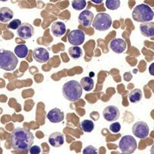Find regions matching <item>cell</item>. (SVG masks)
<instances>
[{
    "mask_svg": "<svg viewBox=\"0 0 154 154\" xmlns=\"http://www.w3.org/2000/svg\"><path fill=\"white\" fill-rule=\"evenodd\" d=\"M33 143V134L23 127H16L11 134V145L16 151L28 152Z\"/></svg>",
    "mask_w": 154,
    "mask_h": 154,
    "instance_id": "1",
    "label": "cell"
},
{
    "mask_svg": "<svg viewBox=\"0 0 154 154\" xmlns=\"http://www.w3.org/2000/svg\"><path fill=\"white\" fill-rule=\"evenodd\" d=\"M63 95L66 100L70 102H75L81 98L82 88L80 82L76 80H69L63 86Z\"/></svg>",
    "mask_w": 154,
    "mask_h": 154,
    "instance_id": "2",
    "label": "cell"
},
{
    "mask_svg": "<svg viewBox=\"0 0 154 154\" xmlns=\"http://www.w3.org/2000/svg\"><path fill=\"white\" fill-rule=\"evenodd\" d=\"M154 12L148 5L140 4L133 9L132 17L133 20L138 23H148L153 19Z\"/></svg>",
    "mask_w": 154,
    "mask_h": 154,
    "instance_id": "3",
    "label": "cell"
},
{
    "mask_svg": "<svg viewBox=\"0 0 154 154\" xmlns=\"http://www.w3.org/2000/svg\"><path fill=\"white\" fill-rule=\"evenodd\" d=\"M18 58L12 51L0 49V69L5 71H12L18 65Z\"/></svg>",
    "mask_w": 154,
    "mask_h": 154,
    "instance_id": "4",
    "label": "cell"
},
{
    "mask_svg": "<svg viewBox=\"0 0 154 154\" xmlns=\"http://www.w3.org/2000/svg\"><path fill=\"white\" fill-rule=\"evenodd\" d=\"M112 20L111 16L105 12L98 13L93 19V27L98 31H106L111 27Z\"/></svg>",
    "mask_w": 154,
    "mask_h": 154,
    "instance_id": "5",
    "label": "cell"
},
{
    "mask_svg": "<svg viewBox=\"0 0 154 154\" xmlns=\"http://www.w3.org/2000/svg\"><path fill=\"white\" fill-rule=\"evenodd\" d=\"M119 148L121 152L126 154L133 153L137 148V143L135 138L130 135L123 136L119 143Z\"/></svg>",
    "mask_w": 154,
    "mask_h": 154,
    "instance_id": "6",
    "label": "cell"
},
{
    "mask_svg": "<svg viewBox=\"0 0 154 154\" xmlns=\"http://www.w3.org/2000/svg\"><path fill=\"white\" fill-rule=\"evenodd\" d=\"M132 132L134 136L139 139H145L149 136V128L146 123L143 121H138L132 127Z\"/></svg>",
    "mask_w": 154,
    "mask_h": 154,
    "instance_id": "7",
    "label": "cell"
},
{
    "mask_svg": "<svg viewBox=\"0 0 154 154\" xmlns=\"http://www.w3.org/2000/svg\"><path fill=\"white\" fill-rule=\"evenodd\" d=\"M68 41L72 46H80L85 41L84 32L80 29H74L70 31L68 35Z\"/></svg>",
    "mask_w": 154,
    "mask_h": 154,
    "instance_id": "8",
    "label": "cell"
},
{
    "mask_svg": "<svg viewBox=\"0 0 154 154\" xmlns=\"http://www.w3.org/2000/svg\"><path fill=\"white\" fill-rule=\"evenodd\" d=\"M34 32H35V30H34L33 26L27 23H22L20 26L17 29V35L23 39H29L32 37Z\"/></svg>",
    "mask_w": 154,
    "mask_h": 154,
    "instance_id": "9",
    "label": "cell"
},
{
    "mask_svg": "<svg viewBox=\"0 0 154 154\" xmlns=\"http://www.w3.org/2000/svg\"><path fill=\"white\" fill-rule=\"evenodd\" d=\"M104 119L108 122H114L117 120L120 116L119 109L115 106H108L103 109V112Z\"/></svg>",
    "mask_w": 154,
    "mask_h": 154,
    "instance_id": "10",
    "label": "cell"
},
{
    "mask_svg": "<svg viewBox=\"0 0 154 154\" xmlns=\"http://www.w3.org/2000/svg\"><path fill=\"white\" fill-rule=\"evenodd\" d=\"M94 19V14L91 11L83 10L78 16V22L79 25L83 27H89L92 25Z\"/></svg>",
    "mask_w": 154,
    "mask_h": 154,
    "instance_id": "11",
    "label": "cell"
},
{
    "mask_svg": "<svg viewBox=\"0 0 154 154\" xmlns=\"http://www.w3.org/2000/svg\"><path fill=\"white\" fill-rule=\"evenodd\" d=\"M33 59L39 63H45L49 60V53L45 48L37 47L32 53Z\"/></svg>",
    "mask_w": 154,
    "mask_h": 154,
    "instance_id": "12",
    "label": "cell"
},
{
    "mask_svg": "<svg viewBox=\"0 0 154 154\" xmlns=\"http://www.w3.org/2000/svg\"><path fill=\"white\" fill-rule=\"evenodd\" d=\"M109 48L115 53L120 54V53H123L126 50V43L123 38H113L109 43Z\"/></svg>",
    "mask_w": 154,
    "mask_h": 154,
    "instance_id": "13",
    "label": "cell"
},
{
    "mask_svg": "<svg viewBox=\"0 0 154 154\" xmlns=\"http://www.w3.org/2000/svg\"><path fill=\"white\" fill-rule=\"evenodd\" d=\"M46 117L51 123H60L64 119V112L59 108H54L48 112Z\"/></svg>",
    "mask_w": 154,
    "mask_h": 154,
    "instance_id": "14",
    "label": "cell"
},
{
    "mask_svg": "<svg viewBox=\"0 0 154 154\" xmlns=\"http://www.w3.org/2000/svg\"><path fill=\"white\" fill-rule=\"evenodd\" d=\"M49 142L52 146L60 147L64 144L65 137L63 133H60V132H55L49 135Z\"/></svg>",
    "mask_w": 154,
    "mask_h": 154,
    "instance_id": "15",
    "label": "cell"
},
{
    "mask_svg": "<svg viewBox=\"0 0 154 154\" xmlns=\"http://www.w3.org/2000/svg\"><path fill=\"white\" fill-rule=\"evenodd\" d=\"M51 31L53 35L56 37H60L63 35L66 32V27L65 23L63 22L56 21L51 26Z\"/></svg>",
    "mask_w": 154,
    "mask_h": 154,
    "instance_id": "16",
    "label": "cell"
},
{
    "mask_svg": "<svg viewBox=\"0 0 154 154\" xmlns=\"http://www.w3.org/2000/svg\"><path fill=\"white\" fill-rule=\"evenodd\" d=\"M140 29L144 36L152 38L154 35V23L151 21L141 23L140 25Z\"/></svg>",
    "mask_w": 154,
    "mask_h": 154,
    "instance_id": "17",
    "label": "cell"
},
{
    "mask_svg": "<svg viewBox=\"0 0 154 154\" xmlns=\"http://www.w3.org/2000/svg\"><path fill=\"white\" fill-rule=\"evenodd\" d=\"M14 16L12 9L8 7L0 8V22L1 23H8L11 21Z\"/></svg>",
    "mask_w": 154,
    "mask_h": 154,
    "instance_id": "18",
    "label": "cell"
},
{
    "mask_svg": "<svg viewBox=\"0 0 154 154\" xmlns=\"http://www.w3.org/2000/svg\"><path fill=\"white\" fill-rule=\"evenodd\" d=\"M80 85L82 89H84L85 91L89 92L94 88V81L91 77L85 76L81 79Z\"/></svg>",
    "mask_w": 154,
    "mask_h": 154,
    "instance_id": "19",
    "label": "cell"
},
{
    "mask_svg": "<svg viewBox=\"0 0 154 154\" xmlns=\"http://www.w3.org/2000/svg\"><path fill=\"white\" fill-rule=\"evenodd\" d=\"M143 97V93L141 89H134L132 91L130 92L128 98L130 100L132 103H139L140 100H142Z\"/></svg>",
    "mask_w": 154,
    "mask_h": 154,
    "instance_id": "20",
    "label": "cell"
},
{
    "mask_svg": "<svg viewBox=\"0 0 154 154\" xmlns=\"http://www.w3.org/2000/svg\"><path fill=\"white\" fill-rule=\"evenodd\" d=\"M14 53L16 56L19 58H25L26 57L29 53V49L26 45L24 44H20L16 46L14 49Z\"/></svg>",
    "mask_w": 154,
    "mask_h": 154,
    "instance_id": "21",
    "label": "cell"
},
{
    "mask_svg": "<svg viewBox=\"0 0 154 154\" xmlns=\"http://www.w3.org/2000/svg\"><path fill=\"white\" fill-rule=\"evenodd\" d=\"M80 128L85 133H91L95 128L94 122L90 119H84L80 123Z\"/></svg>",
    "mask_w": 154,
    "mask_h": 154,
    "instance_id": "22",
    "label": "cell"
},
{
    "mask_svg": "<svg viewBox=\"0 0 154 154\" xmlns=\"http://www.w3.org/2000/svg\"><path fill=\"white\" fill-rule=\"evenodd\" d=\"M82 49L80 47L76 46H72L69 49V54L70 57L74 60H78L82 56Z\"/></svg>",
    "mask_w": 154,
    "mask_h": 154,
    "instance_id": "23",
    "label": "cell"
},
{
    "mask_svg": "<svg viewBox=\"0 0 154 154\" xmlns=\"http://www.w3.org/2000/svg\"><path fill=\"white\" fill-rule=\"evenodd\" d=\"M72 6L76 11L82 10L86 6V0H73L72 2Z\"/></svg>",
    "mask_w": 154,
    "mask_h": 154,
    "instance_id": "24",
    "label": "cell"
},
{
    "mask_svg": "<svg viewBox=\"0 0 154 154\" xmlns=\"http://www.w3.org/2000/svg\"><path fill=\"white\" fill-rule=\"evenodd\" d=\"M106 6L108 9L116 10L120 6V0H106Z\"/></svg>",
    "mask_w": 154,
    "mask_h": 154,
    "instance_id": "25",
    "label": "cell"
},
{
    "mask_svg": "<svg viewBox=\"0 0 154 154\" xmlns=\"http://www.w3.org/2000/svg\"><path fill=\"white\" fill-rule=\"evenodd\" d=\"M21 24V20H19V19H13V20H12V21L8 24L7 27L9 29H17L20 26V25Z\"/></svg>",
    "mask_w": 154,
    "mask_h": 154,
    "instance_id": "26",
    "label": "cell"
},
{
    "mask_svg": "<svg viewBox=\"0 0 154 154\" xmlns=\"http://www.w3.org/2000/svg\"><path fill=\"white\" fill-rule=\"evenodd\" d=\"M109 130L113 133H119L121 130L120 123L119 122H114V123H111L110 126H109Z\"/></svg>",
    "mask_w": 154,
    "mask_h": 154,
    "instance_id": "27",
    "label": "cell"
},
{
    "mask_svg": "<svg viewBox=\"0 0 154 154\" xmlns=\"http://www.w3.org/2000/svg\"><path fill=\"white\" fill-rule=\"evenodd\" d=\"M82 152L84 154H96L98 152V149L96 147L92 145L87 146L83 149Z\"/></svg>",
    "mask_w": 154,
    "mask_h": 154,
    "instance_id": "28",
    "label": "cell"
},
{
    "mask_svg": "<svg viewBox=\"0 0 154 154\" xmlns=\"http://www.w3.org/2000/svg\"><path fill=\"white\" fill-rule=\"evenodd\" d=\"M29 152L31 154H38L41 152V148L40 146L35 145V146H32L29 149Z\"/></svg>",
    "mask_w": 154,
    "mask_h": 154,
    "instance_id": "29",
    "label": "cell"
},
{
    "mask_svg": "<svg viewBox=\"0 0 154 154\" xmlns=\"http://www.w3.org/2000/svg\"><path fill=\"white\" fill-rule=\"evenodd\" d=\"M133 79V75L130 72H126L123 74V79L126 82H130Z\"/></svg>",
    "mask_w": 154,
    "mask_h": 154,
    "instance_id": "30",
    "label": "cell"
},
{
    "mask_svg": "<svg viewBox=\"0 0 154 154\" xmlns=\"http://www.w3.org/2000/svg\"><path fill=\"white\" fill-rule=\"evenodd\" d=\"M91 1L95 4H101L104 0H91Z\"/></svg>",
    "mask_w": 154,
    "mask_h": 154,
    "instance_id": "31",
    "label": "cell"
},
{
    "mask_svg": "<svg viewBox=\"0 0 154 154\" xmlns=\"http://www.w3.org/2000/svg\"><path fill=\"white\" fill-rule=\"evenodd\" d=\"M152 66H153V64H151L150 67H149V72L151 73V75H154V72H152Z\"/></svg>",
    "mask_w": 154,
    "mask_h": 154,
    "instance_id": "32",
    "label": "cell"
},
{
    "mask_svg": "<svg viewBox=\"0 0 154 154\" xmlns=\"http://www.w3.org/2000/svg\"><path fill=\"white\" fill-rule=\"evenodd\" d=\"M8 0H0V2H7Z\"/></svg>",
    "mask_w": 154,
    "mask_h": 154,
    "instance_id": "33",
    "label": "cell"
}]
</instances>
